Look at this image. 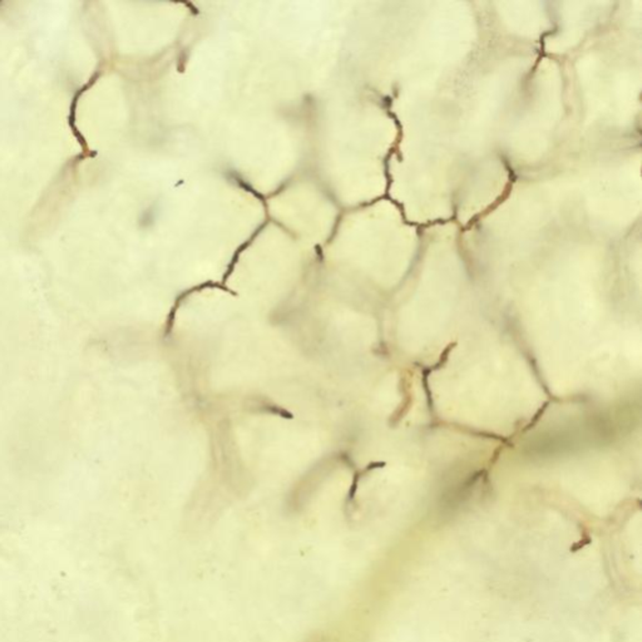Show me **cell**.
I'll use <instances>...</instances> for the list:
<instances>
[{
    "mask_svg": "<svg viewBox=\"0 0 642 642\" xmlns=\"http://www.w3.org/2000/svg\"><path fill=\"white\" fill-rule=\"evenodd\" d=\"M306 642H330V641H329L325 636H314L310 639H307Z\"/></svg>",
    "mask_w": 642,
    "mask_h": 642,
    "instance_id": "1",
    "label": "cell"
}]
</instances>
